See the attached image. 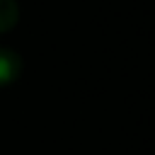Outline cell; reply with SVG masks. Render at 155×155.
<instances>
[{"label":"cell","instance_id":"obj_1","mask_svg":"<svg viewBox=\"0 0 155 155\" xmlns=\"http://www.w3.org/2000/svg\"><path fill=\"white\" fill-rule=\"evenodd\" d=\"M22 75V56L7 46H0V87L12 85Z\"/></svg>","mask_w":155,"mask_h":155},{"label":"cell","instance_id":"obj_2","mask_svg":"<svg viewBox=\"0 0 155 155\" xmlns=\"http://www.w3.org/2000/svg\"><path fill=\"white\" fill-rule=\"evenodd\" d=\"M19 19V5L15 0H0V34L10 31Z\"/></svg>","mask_w":155,"mask_h":155}]
</instances>
